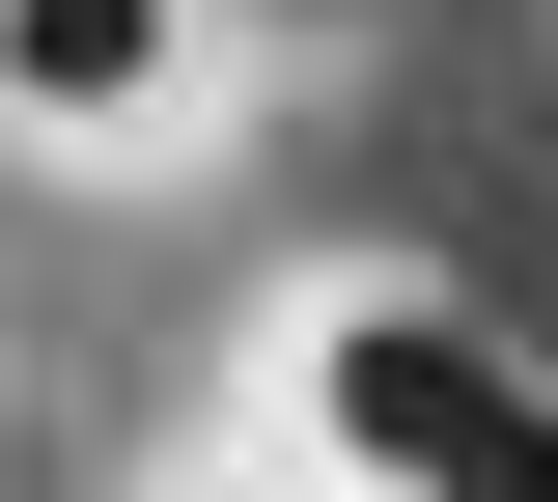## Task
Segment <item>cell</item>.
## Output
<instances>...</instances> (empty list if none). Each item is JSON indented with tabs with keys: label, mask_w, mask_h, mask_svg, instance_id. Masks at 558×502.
Instances as JSON below:
<instances>
[{
	"label": "cell",
	"mask_w": 558,
	"mask_h": 502,
	"mask_svg": "<svg viewBox=\"0 0 558 502\" xmlns=\"http://www.w3.org/2000/svg\"><path fill=\"white\" fill-rule=\"evenodd\" d=\"M279 419H307V475H391V502H558V391L475 307H418V280L307 307V335H279Z\"/></svg>",
	"instance_id": "1"
},
{
	"label": "cell",
	"mask_w": 558,
	"mask_h": 502,
	"mask_svg": "<svg viewBox=\"0 0 558 502\" xmlns=\"http://www.w3.org/2000/svg\"><path fill=\"white\" fill-rule=\"evenodd\" d=\"M196 112V0H0V140L84 168V140H168Z\"/></svg>",
	"instance_id": "2"
}]
</instances>
